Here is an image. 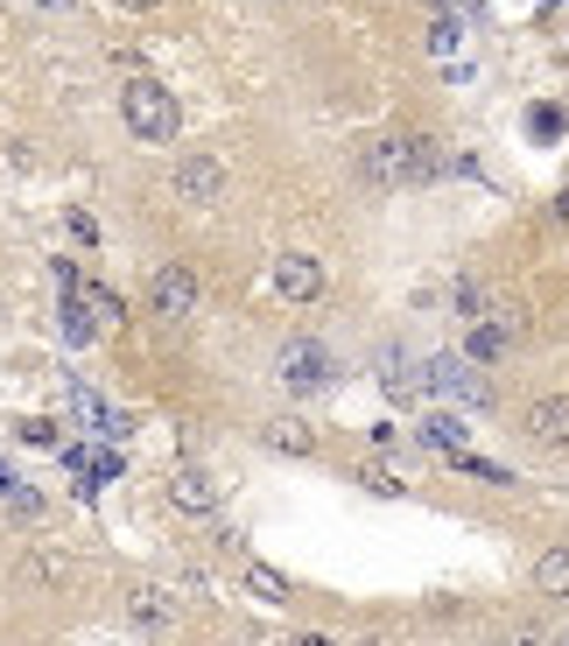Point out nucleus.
<instances>
[{
    "label": "nucleus",
    "mask_w": 569,
    "mask_h": 646,
    "mask_svg": "<svg viewBox=\"0 0 569 646\" xmlns=\"http://www.w3.org/2000/svg\"><path fill=\"white\" fill-rule=\"evenodd\" d=\"M275 379L296 401H316V394L337 387V358H331V345H316V337H289V345L275 352Z\"/></svg>",
    "instance_id": "nucleus-3"
},
{
    "label": "nucleus",
    "mask_w": 569,
    "mask_h": 646,
    "mask_svg": "<svg viewBox=\"0 0 569 646\" xmlns=\"http://www.w3.org/2000/svg\"><path fill=\"white\" fill-rule=\"evenodd\" d=\"M29 569H35V577H43V583H56V577H64V556H35Z\"/></svg>",
    "instance_id": "nucleus-29"
},
{
    "label": "nucleus",
    "mask_w": 569,
    "mask_h": 646,
    "mask_svg": "<svg viewBox=\"0 0 569 646\" xmlns=\"http://www.w3.org/2000/svg\"><path fill=\"white\" fill-rule=\"evenodd\" d=\"M366 435H373V450H394V443H401V429H394V422H373Z\"/></svg>",
    "instance_id": "nucleus-28"
},
{
    "label": "nucleus",
    "mask_w": 569,
    "mask_h": 646,
    "mask_svg": "<svg viewBox=\"0 0 569 646\" xmlns=\"http://www.w3.org/2000/svg\"><path fill=\"white\" fill-rule=\"evenodd\" d=\"M422 394H436V401H458V408H492V379H485L479 358H464V352L422 358Z\"/></svg>",
    "instance_id": "nucleus-2"
},
{
    "label": "nucleus",
    "mask_w": 569,
    "mask_h": 646,
    "mask_svg": "<svg viewBox=\"0 0 569 646\" xmlns=\"http://www.w3.org/2000/svg\"><path fill=\"white\" fill-rule=\"evenodd\" d=\"M527 443L535 450H569V394H541V401H527Z\"/></svg>",
    "instance_id": "nucleus-10"
},
{
    "label": "nucleus",
    "mask_w": 569,
    "mask_h": 646,
    "mask_svg": "<svg viewBox=\"0 0 569 646\" xmlns=\"http://www.w3.org/2000/svg\"><path fill=\"white\" fill-rule=\"evenodd\" d=\"M358 485H366V492H373V499H401V492H408V485H401V478H394V471H387V464H358Z\"/></svg>",
    "instance_id": "nucleus-22"
},
{
    "label": "nucleus",
    "mask_w": 569,
    "mask_h": 646,
    "mask_svg": "<svg viewBox=\"0 0 569 646\" xmlns=\"http://www.w3.org/2000/svg\"><path fill=\"white\" fill-rule=\"evenodd\" d=\"M556 225H569V190H556Z\"/></svg>",
    "instance_id": "nucleus-31"
},
{
    "label": "nucleus",
    "mask_w": 569,
    "mask_h": 646,
    "mask_svg": "<svg viewBox=\"0 0 569 646\" xmlns=\"http://www.w3.org/2000/svg\"><path fill=\"white\" fill-rule=\"evenodd\" d=\"M408 155H415V183H436V176L450 169L443 141H429V134H408Z\"/></svg>",
    "instance_id": "nucleus-20"
},
{
    "label": "nucleus",
    "mask_w": 569,
    "mask_h": 646,
    "mask_svg": "<svg viewBox=\"0 0 569 646\" xmlns=\"http://www.w3.org/2000/svg\"><path fill=\"white\" fill-rule=\"evenodd\" d=\"M176 591H183V597H197V604H212V569H197V562H183V577H176Z\"/></svg>",
    "instance_id": "nucleus-24"
},
{
    "label": "nucleus",
    "mask_w": 569,
    "mask_h": 646,
    "mask_svg": "<svg viewBox=\"0 0 569 646\" xmlns=\"http://www.w3.org/2000/svg\"><path fill=\"white\" fill-rule=\"evenodd\" d=\"M260 443H268L275 457H316V429L302 422V414H275V422H260Z\"/></svg>",
    "instance_id": "nucleus-13"
},
{
    "label": "nucleus",
    "mask_w": 569,
    "mask_h": 646,
    "mask_svg": "<svg viewBox=\"0 0 569 646\" xmlns=\"http://www.w3.org/2000/svg\"><path fill=\"white\" fill-rule=\"evenodd\" d=\"M450 464H458V471H471V478H485V485H514V471H506V464H492V457H471V450H458Z\"/></svg>",
    "instance_id": "nucleus-23"
},
{
    "label": "nucleus",
    "mask_w": 569,
    "mask_h": 646,
    "mask_svg": "<svg viewBox=\"0 0 569 646\" xmlns=\"http://www.w3.org/2000/svg\"><path fill=\"white\" fill-rule=\"evenodd\" d=\"M379 387L394 394V401H415V394H422V366H408V352H379Z\"/></svg>",
    "instance_id": "nucleus-16"
},
{
    "label": "nucleus",
    "mask_w": 569,
    "mask_h": 646,
    "mask_svg": "<svg viewBox=\"0 0 569 646\" xmlns=\"http://www.w3.org/2000/svg\"><path fill=\"white\" fill-rule=\"evenodd\" d=\"M535 591L541 597H569V548H548L535 562Z\"/></svg>",
    "instance_id": "nucleus-19"
},
{
    "label": "nucleus",
    "mask_w": 569,
    "mask_h": 646,
    "mask_svg": "<svg viewBox=\"0 0 569 646\" xmlns=\"http://www.w3.org/2000/svg\"><path fill=\"white\" fill-rule=\"evenodd\" d=\"M169 190H176L183 204H218L225 197V162L218 155H183L169 169Z\"/></svg>",
    "instance_id": "nucleus-8"
},
{
    "label": "nucleus",
    "mask_w": 569,
    "mask_h": 646,
    "mask_svg": "<svg viewBox=\"0 0 569 646\" xmlns=\"http://www.w3.org/2000/svg\"><path fill=\"white\" fill-rule=\"evenodd\" d=\"M120 120H127V134H135V141H155V148L183 134L176 91H169L162 78H148V71H135V78L120 85Z\"/></svg>",
    "instance_id": "nucleus-1"
},
{
    "label": "nucleus",
    "mask_w": 569,
    "mask_h": 646,
    "mask_svg": "<svg viewBox=\"0 0 569 646\" xmlns=\"http://www.w3.org/2000/svg\"><path fill=\"white\" fill-rule=\"evenodd\" d=\"M169 506H176V513H190V520H212V513L225 506V492H218V478H212V471L176 464V471H169Z\"/></svg>",
    "instance_id": "nucleus-7"
},
{
    "label": "nucleus",
    "mask_w": 569,
    "mask_h": 646,
    "mask_svg": "<svg viewBox=\"0 0 569 646\" xmlns=\"http://www.w3.org/2000/svg\"><path fill=\"white\" fill-rule=\"evenodd\" d=\"M35 8H50V14H64V8H78V0H35Z\"/></svg>",
    "instance_id": "nucleus-32"
},
{
    "label": "nucleus",
    "mask_w": 569,
    "mask_h": 646,
    "mask_svg": "<svg viewBox=\"0 0 569 646\" xmlns=\"http://www.w3.org/2000/svg\"><path fill=\"white\" fill-rule=\"evenodd\" d=\"M450 310H458L464 323H479V316L492 310V289H485L479 274H458V289H450Z\"/></svg>",
    "instance_id": "nucleus-18"
},
{
    "label": "nucleus",
    "mask_w": 569,
    "mask_h": 646,
    "mask_svg": "<svg viewBox=\"0 0 569 646\" xmlns=\"http://www.w3.org/2000/svg\"><path fill=\"white\" fill-rule=\"evenodd\" d=\"M275 289H281V302H316L324 295V260L316 254H281L275 260Z\"/></svg>",
    "instance_id": "nucleus-12"
},
{
    "label": "nucleus",
    "mask_w": 569,
    "mask_h": 646,
    "mask_svg": "<svg viewBox=\"0 0 569 646\" xmlns=\"http://www.w3.org/2000/svg\"><path fill=\"white\" fill-rule=\"evenodd\" d=\"M22 443H35V450H50V443H56V422H22Z\"/></svg>",
    "instance_id": "nucleus-27"
},
{
    "label": "nucleus",
    "mask_w": 569,
    "mask_h": 646,
    "mask_svg": "<svg viewBox=\"0 0 569 646\" xmlns=\"http://www.w3.org/2000/svg\"><path fill=\"white\" fill-rule=\"evenodd\" d=\"M112 8H127V14H155L162 0H112Z\"/></svg>",
    "instance_id": "nucleus-30"
},
{
    "label": "nucleus",
    "mask_w": 569,
    "mask_h": 646,
    "mask_svg": "<svg viewBox=\"0 0 569 646\" xmlns=\"http://www.w3.org/2000/svg\"><path fill=\"white\" fill-rule=\"evenodd\" d=\"M239 583H246L260 604H275V612H281V604H296V583L281 577L275 562H260V556H239Z\"/></svg>",
    "instance_id": "nucleus-14"
},
{
    "label": "nucleus",
    "mask_w": 569,
    "mask_h": 646,
    "mask_svg": "<svg viewBox=\"0 0 569 646\" xmlns=\"http://www.w3.org/2000/svg\"><path fill=\"white\" fill-rule=\"evenodd\" d=\"M64 233L78 239V246H99V225H92V212H78V204L64 212Z\"/></svg>",
    "instance_id": "nucleus-26"
},
{
    "label": "nucleus",
    "mask_w": 569,
    "mask_h": 646,
    "mask_svg": "<svg viewBox=\"0 0 569 646\" xmlns=\"http://www.w3.org/2000/svg\"><path fill=\"white\" fill-rule=\"evenodd\" d=\"M358 176L373 190H415V155H408V134H379L358 148Z\"/></svg>",
    "instance_id": "nucleus-5"
},
{
    "label": "nucleus",
    "mask_w": 569,
    "mask_h": 646,
    "mask_svg": "<svg viewBox=\"0 0 569 646\" xmlns=\"http://www.w3.org/2000/svg\"><path fill=\"white\" fill-rule=\"evenodd\" d=\"M197 302H204V281H197L190 260H162V268L148 274V310H155L162 323H190Z\"/></svg>",
    "instance_id": "nucleus-4"
},
{
    "label": "nucleus",
    "mask_w": 569,
    "mask_h": 646,
    "mask_svg": "<svg viewBox=\"0 0 569 646\" xmlns=\"http://www.w3.org/2000/svg\"><path fill=\"white\" fill-rule=\"evenodd\" d=\"M422 43H429V56H458V43H464V8H436L429 14V29H422Z\"/></svg>",
    "instance_id": "nucleus-17"
},
{
    "label": "nucleus",
    "mask_w": 569,
    "mask_h": 646,
    "mask_svg": "<svg viewBox=\"0 0 569 646\" xmlns=\"http://www.w3.org/2000/svg\"><path fill=\"white\" fill-rule=\"evenodd\" d=\"M514 337H520V316H514V310H485L479 323H464V358L500 366V358L514 352Z\"/></svg>",
    "instance_id": "nucleus-6"
},
{
    "label": "nucleus",
    "mask_w": 569,
    "mask_h": 646,
    "mask_svg": "<svg viewBox=\"0 0 569 646\" xmlns=\"http://www.w3.org/2000/svg\"><path fill=\"white\" fill-rule=\"evenodd\" d=\"M8 513H14V520H43V492H35V485H14V492H8Z\"/></svg>",
    "instance_id": "nucleus-25"
},
{
    "label": "nucleus",
    "mask_w": 569,
    "mask_h": 646,
    "mask_svg": "<svg viewBox=\"0 0 569 646\" xmlns=\"http://www.w3.org/2000/svg\"><path fill=\"white\" fill-rule=\"evenodd\" d=\"M127 625L141 633H176V597L162 583H127Z\"/></svg>",
    "instance_id": "nucleus-11"
},
{
    "label": "nucleus",
    "mask_w": 569,
    "mask_h": 646,
    "mask_svg": "<svg viewBox=\"0 0 569 646\" xmlns=\"http://www.w3.org/2000/svg\"><path fill=\"white\" fill-rule=\"evenodd\" d=\"M422 450H443V457H458V450L471 443V429H464V414H450V408H436V414H422Z\"/></svg>",
    "instance_id": "nucleus-15"
},
{
    "label": "nucleus",
    "mask_w": 569,
    "mask_h": 646,
    "mask_svg": "<svg viewBox=\"0 0 569 646\" xmlns=\"http://www.w3.org/2000/svg\"><path fill=\"white\" fill-rule=\"evenodd\" d=\"M99 323H106V310H99V295H92V281L85 289H64V302H56V331H64V345H92L99 337Z\"/></svg>",
    "instance_id": "nucleus-9"
},
{
    "label": "nucleus",
    "mask_w": 569,
    "mask_h": 646,
    "mask_svg": "<svg viewBox=\"0 0 569 646\" xmlns=\"http://www.w3.org/2000/svg\"><path fill=\"white\" fill-rule=\"evenodd\" d=\"M562 127H569V120H562V106H527V134H535L541 148H556V141H562Z\"/></svg>",
    "instance_id": "nucleus-21"
}]
</instances>
